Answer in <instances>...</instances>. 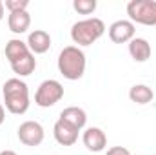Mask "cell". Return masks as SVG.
<instances>
[{
  "label": "cell",
  "instance_id": "7402d4cb",
  "mask_svg": "<svg viewBox=\"0 0 156 155\" xmlns=\"http://www.w3.org/2000/svg\"><path fill=\"white\" fill-rule=\"evenodd\" d=\"M4 18V2L0 0V20Z\"/></svg>",
  "mask_w": 156,
  "mask_h": 155
},
{
  "label": "cell",
  "instance_id": "52a82bcc",
  "mask_svg": "<svg viewBox=\"0 0 156 155\" xmlns=\"http://www.w3.org/2000/svg\"><path fill=\"white\" fill-rule=\"evenodd\" d=\"M136 28L131 20H116L109 26V39L115 44H125L134 39Z\"/></svg>",
  "mask_w": 156,
  "mask_h": 155
},
{
  "label": "cell",
  "instance_id": "9a60e30c",
  "mask_svg": "<svg viewBox=\"0 0 156 155\" xmlns=\"http://www.w3.org/2000/svg\"><path fill=\"white\" fill-rule=\"evenodd\" d=\"M129 99H131L133 102L144 106V104H149V102L154 99V91H153L149 86H145V84H134V86L129 89Z\"/></svg>",
  "mask_w": 156,
  "mask_h": 155
},
{
  "label": "cell",
  "instance_id": "5b68a950",
  "mask_svg": "<svg viewBox=\"0 0 156 155\" xmlns=\"http://www.w3.org/2000/svg\"><path fill=\"white\" fill-rule=\"evenodd\" d=\"M62 97H64V86L55 78H47L40 84L35 93V104L40 108H51L56 102H60Z\"/></svg>",
  "mask_w": 156,
  "mask_h": 155
},
{
  "label": "cell",
  "instance_id": "8992f818",
  "mask_svg": "<svg viewBox=\"0 0 156 155\" xmlns=\"http://www.w3.org/2000/svg\"><path fill=\"white\" fill-rule=\"evenodd\" d=\"M44 137H45L44 128L37 120H26L18 126V139L26 146H33V148L40 146L44 142Z\"/></svg>",
  "mask_w": 156,
  "mask_h": 155
},
{
  "label": "cell",
  "instance_id": "8fae6325",
  "mask_svg": "<svg viewBox=\"0 0 156 155\" xmlns=\"http://www.w3.org/2000/svg\"><path fill=\"white\" fill-rule=\"evenodd\" d=\"M129 55L134 62H145L151 59V44L145 39L134 37L129 42Z\"/></svg>",
  "mask_w": 156,
  "mask_h": 155
},
{
  "label": "cell",
  "instance_id": "4fadbf2b",
  "mask_svg": "<svg viewBox=\"0 0 156 155\" xmlns=\"http://www.w3.org/2000/svg\"><path fill=\"white\" fill-rule=\"evenodd\" d=\"M7 26H9V31L16 33V35H22L29 29L31 26V15L27 11H15V13H9L7 17Z\"/></svg>",
  "mask_w": 156,
  "mask_h": 155
},
{
  "label": "cell",
  "instance_id": "277c9868",
  "mask_svg": "<svg viewBox=\"0 0 156 155\" xmlns=\"http://www.w3.org/2000/svg\"><path fill=\"white\" fill-rule=\"evenodd\" d=\"M131 22L142 26H156V0H131L127 4Z\"/></svg>",
  "mask_w": 156,
  "mask_h": 155
},
{
  "label": "cell",
  "instance_id": "30bf717a",
  "mask_svg": "<svg viewBox=\"0 0 156 155\" xmlns=\"http://www.w3.org/2000/svg\"><path fill=\"white\" fill-rule=\"evenodd\" d=\"M27 47H29V51L33 55H42V53L49 51V47H51V37H49V33L44 31V29L31 31L29 37H27Z\"/></svg>",
  "mask_w": 156,
  "mask_h": 155
},
{
  "label": "cell",
  "instance_id": "7c38bea8",
  "mask_svg": "<svg viewBox=\"0 0 156 155\" xmlns=\"http://www.w3.org/2000/svg\"><path fill=\"white\" fill-rule=\"evenodd\" d=\"M60 120L71 124L73 128H76L78 131H80V130L85 128V124H87V113H85L82 108H78V106H69V108L62 110Z\"/></svg>",
  "mask_w": 156,
  "mask_h": 155
},
{
  "label": "cell",
  "instance_id": "7a4b0ae2",
  "mask_svg": "<svg viewBox=\"0 0 156 155\" xmlns=\"http://www.w3.org/2000/svg\"><path fill=\"white\" fill-rule=\"evenodd\" d=\"M85 53L78 46H67L58 55V71L67 80H78L85 73Z\"/></svg>",
  "mask_w": 156,
  "mask_h": 155
},
{
  "label": "cell",
  "instance_id": "3957f363",
  "mask_svg": "<svg viewBox=\"0 0 156 155\" xmlns=\"http://www.w3.org/2000/svg\"><path fill=\"white\" fill-rule=\"evenodd\" d=\"M105 33V24L102 18H83L73 24L71 28V39L78 46H91L98 39H102Z\"/></svg>",
  "mask_w": 156,
  "mask_h": 155
},
{
  "label": "cell",
  "instance_id": "5bb4252c",
  "mask_svg": "<svg viewBox=\"0 0 156 155\" xmlns=\"http://www.w3.org/2000/svg\"><path fill=\"white\" fill-rule=\"evenodd\" d=\"M29 53L31 51L27 47V42H24V40H20V39H11L5 44V59L9 60V64L20 60L22 57H26Z\"/></svg>",
  "mask_w": 156,
  "mask_h": 155
},
{
  "label": "cell",
  "instance_id": "d6986e66",
  "mask_svg": "<svg viewBox=\"0 0 156 155\" xmlns=\"http://www.w3.org/2000/svg\"><path fill=\"white\" fill-rule=\"evenodd\" d=\"M105 155H131V152L127 148H123V146H113V148L107 150Z\"/></svg>",
  "mask_w": 156,
  "mask_h": 155
},
{
  "label": "cell",
  "instance_id": "ba28073f",
  "mask_svg": "<svg viewBox=\"0 0 156 155\" xmlns=\"http://www.w3.org/2000/svg\"><path fill=\"white\" fill-rule=\"evenodd\" d=\"M82 141H83V146L89 152H94V153L104 152L105 146H107V137H105L104 130H100V128H87L83 131Z\"/></svg>",
  "mask_w": 156,
  "mask_h": 155
},
{
  "label": "cell",
  "instance_id": "e0dca14e",
  "mask_svg": "<svg viewBox=\"0 0 156 155\" xmlns=\"http://www.w3.org/2000/svg\"><path fill=\"white\" fill-rule=\"evenodd\" d=\"M73 7L80 15H91L96 9V0H75Z\"/></svg>",
  "mask_w": 156,
  "mask_h": 155
},
{
  "label": "cell",
  "instance_id": "ac0fdd59",
  "mask_svg": "<svg viewBox=\"0 0 156 155\" xmlns=\"http://www.w3.org/2000/svg\"><path fill=\"white\" fill-rule=\"evenodd\" d=\"M27 6H29L27 0H5V4H4V7L9 9V13H15V11H27Z\"/></svg>",
  "mask_w": 156,
  "mask_h": 155
},
{
  "label": "cell",
  "instance_id": "ffe728a7",
  "mask_svg": "<svg viewBox=\"0 0 156 155\" xmlns=\"http://www.w3.org/2000/svg\"><path fill=\"white\" fill-rule=\"evenodd\" d=\"M4 120H5V110H4V106L0 104V126L4 124Z\"/></svg>",
  "mask_w": 156,
  "mask_h": 155
},
{
  "label": "cell",
  "instance_id": "9c48e42d",
  "mask_svg": "<svg viewBox=\"0 0 156 155\" xmlns=\"http://www.w3.org/2000/svg\"><path fill=\"white\" fill-rule=\"evenodd\" d=\"M53 135H55L56 142L62 144V146H73L78 141V130L73 128L71 124L60 120V119H58V120L55 122V126H53Z\"/></svg>",
  "mask_w": 156,
  "mask_h": 155
},
{
  "label": "cell",
  "instance_id": "44dd1931",
  "mask_svg": "<svg viewBox=\"0 0 156 155\" xmlns=\"http://www.w3.org/2000/svg\"><path fill=\"white\" fill-rule=\"evenodd\" d=\"M0 155H16V152H13V150H4V152H0Z\"/></svg>",
  "mask_w": 156,
  "mask_h": 155
},
{
  "label": "cell",
  "instance_id": "2e32d148",
  "mask_svg": "<svg viewBox=\"0 0 156 155\" xmlns=\"http://www.w3.org/2000/svg\"><path fill=\"white\" fill-rule=\"evenodd\" d=\"M11 70H13V73H16L18 77H27V75H31V73L37 70V59H35V55L29 53V55L22 57L20 60L13 62V64H11Z\"/></svg>",
  "mask_w": 156,
  "mask_h": 155
},
{
  "label": "cell",
  "instance_id": "6da1fadb",
  "mask_svg": "<svg viewBox=\"0 0 156 155\" xmlns=\"http://www.w3.org/2000/svg\"><path fill=\"white\" fill-rule=\"evenodd\" d=\"M4 104L5 110L13 115H24L29 110V88L18 77L4 82Z\"/></svg>",
  "mask_w": 156,
  "mask_h": 155
}]
</instances>
